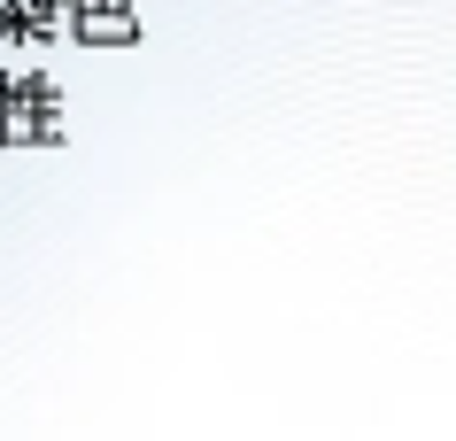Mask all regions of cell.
I'll use <instances>...</instances> for the list:
<instances>
[{
  "label": "cell",
  "mask_w": 456,
  "mask_h": 441,
  "mask_svg": "<svg viewBox=\"0 0 456 441\" xmlns=\"http://www.w3.org/2000/svg\"><path fill=\"white\" fill-rule=\"evenodd\" d=\"M77 31L86 39H132V16H109L101 0H77Z\"/></svg>",
  "instance_id": "1"
}]
</instances>
